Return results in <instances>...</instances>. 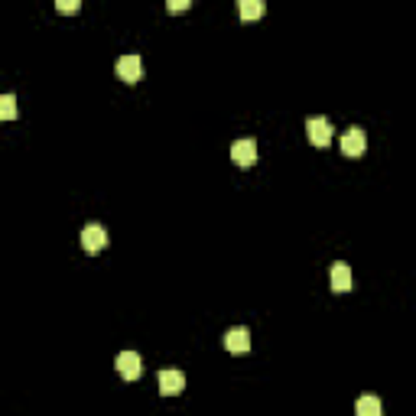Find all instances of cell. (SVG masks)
<instances>
[{"instance_id":"8992f818","label":"cell","mask_w":416,"mask_h":416,"mask_svg":"<svg viewBox=\"0 0 416 416\" xmlns=\"http://www.w3.org/2000/svg\"><path fill=\"white\" fill-rule=\"evenodd\" d=\"M185 390V374L182 371H160V393L163 397H176Z\"/></svg>"},{"instance_id":"7a4b0ae2","label":"cell","mask_w":416,"mask_h":416,"mask_svg":"<svg viewBox=\"0 0 416 416\" xmlns=\"http://www.w3.org/2000/svg\"><path fill=\"white\" fill-rule=\"evenodd\" d=\"M306 133L312 147H329L332 143V124L325 117H309L306 121Z\"/></svg>"},{"instance_id":"8fae6325","label":"cell","mask_w":416,"mask_h":416,"mask_svg":"<svg viewBox=\"0 0 416 416\" xmlns=\"http://www.w3.org/2000/svg\"><path fill=\"white\" fill-rule=\"evenodd\" d=\"M355 413L358 416H381V400L378 397H361L355 403Z\"/></svg>"},{"instance_id":"3957f363","label":"cell","mask_w":416,"mask_h":416,"mask_svg":"<svg viewBox=\"0 0 416 416\" xmlns=\"http://www.w3.org/2000/svg\"><path fill=\"white\" fill-rule=\"evenodd\" d=\"M117 78L131 82V85L143 78V62H140V55H137V53L121 55V59H117Z\"/></svg>"},{"instance_id":"5b68a950","label":"cell","mask_w":416,"mask_h":416,"mask_svg":"<svg viewBox=\"0 0 416 416\" xmlns=\"http://www.w3.org/2000/svg\"><path fill=\"white\" fill-rule=\"evenodd\" d=\"M82 247H85L88 254H98L108 247V231L101 228V224H88L85 231H82Z\"/></svg>"},{"instance_id":"6da1fadb","label":"cell","mask_w":416,"mask_h":416,"mask_svg":"<svg viewBox=\"0 0 416 416\" xmlns=\"http://www.w3.org/2000/svg\"><path fill=\"white\" fill-rule=\"evenodd\" d=\"M339 147L345 156H364V150H368V137H364L361 127H348L345 137L339 140Z\"/></svg>"},{"instance_id":"7c38bea8","label":"cell","mask_w":416,"mask_h":416,"mask_svg":"<svg viewBox=\"0 0 416 416\" xmlns=\"http://www.w3.org/2000/svg\"><path fill=\"white\" fill-rule=\"evenodd\" d=\"M0 117H4V121H13L16 117V98L10 92L0 98Z\"/></svg>"},{"instance_id":"30bf717a","label":"cell","mask_w":416,"mask_h":416,"mask_svg":"<svg viewBox=\"0 0 416 416\" xmlns=\"http://www.w3.org/2000/svg\"><path fill=\"white\" fill-rule=\"evenodd\" d=\"M241 20H261L267 13V0H238Z\"/></svg>"},{"instance_id":"9c48e42d","label":"cell","mask_w":416,"mask_h":416,"mask_svg":"<svg viewBox=\"0 0 416 416\" xmlns=\"http://www.w3.org/2000/svg\"><path fill=\"white\" fill-rule=\"evenodd\" d=\"M332 290L335 293H348L351 290V267L348 263H335L332 267Z\"/></svg>"},{"instance_id":"4fadbf2b","label":"cell","mask_w":416,"mask_h":416,"mask_svg":"<svg viewBox=\"0 0 416 416\" xmlns=\"http://www.w3.org/2000/svg\"><path fill=\"white\" fill-rule=\"evenodd\" d=\"M55 7H59L62 13H78V7H82V0H55Z\"/></svg>"},{"instance_id":"ba28073f","label":"cell","mask_w":416,"mask_h":416,"mask_svg":"<svg viewBox=\"0 0 416 416\" xmlns=\"http://www.w3.org/2000/svg\"><path fill=\"white\" fill-rule=\"evenodd\" d=\"M224 348H228L231 355H244L247 348H251V332L247 329H228L224 332Z\"/></svg>"},{"instance_id":"52a82bcc","label":"cell","mask_w":416,"mask_h":416,"mask_svg":"<svg viewBox=\"0 0 416 416\" xmlns=\"http://www.w3.org/2000/svg\"><path fill=\"white\" fill-rule=\"evenodd\" d=\"M117 371H121L124 381H137L140 371H143V364H140V355L137 351H121L117 355Z\"/></svg>"},{"instance_id":"5bb4252c","label":"cell","mask_w":416,"mask_h":416,"mask_svg":"<svg viewBox=\"0 0 416 416\" xmlns=\"http://www.w3.org/2000/svg\"><path fill=\"white\" fill-rule=\"evenodd\" d=\"M166 7H170V13H182L192 7V0H166Z\"/></svg>"},{"instance_id":"277c9868","label":"cell","mask_w":416,"mask_h":416,"mask_svg":"<svg viewBox=\"0 0 416 416\" xmlns=\"http://www.w3.org/2000/svg\"><path fill=\"white\" fill-rule=\"evenodd\" d=\"M231 160L238 163V166H254V163H257V143L251 137L234 140V143H231Z\"/></svg>"}]
</instances>
